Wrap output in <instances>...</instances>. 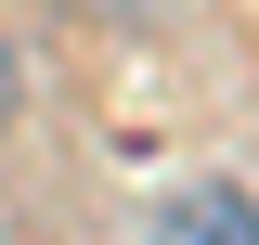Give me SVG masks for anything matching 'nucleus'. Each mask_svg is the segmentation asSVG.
I'll list each match as a JSON object with an SVG mask.
<instances>
[{
	"mask_svg": "<svg viewBox=\"0 0 259 245\" xmlns=\"http://www.w3.org/2000/svg\"><path fill=\"white\" fill-rule=\"evenodd\" d=\"M0 116H26V65H13V39H0Z\"/></svg>",
	"mask_w": 259,
	"mask_h": 245,
	"instance_id": "obj_2",
	"label": "nucleus"
},
{
	"mask_svg": "<svg viewBox=\"0 0 259 245\" xmlns=\"http://www.w3.org/2000/svg\"><path fill=\"white\" fill-rule=\"evenodd\" d=\"M143 245H259V194L221 181V168H194V181H168L143 207Z\"/></svg>",
	"mask_w": 259,
	"mask_h": 245,
	"instance_id": "obj_1",
	"label": "nucleus"
}]
</instances>
